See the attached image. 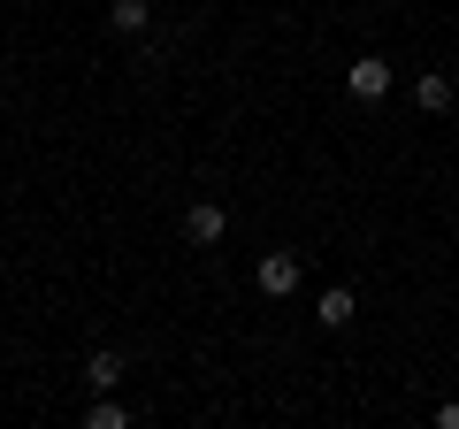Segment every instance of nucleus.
<instances>
[{
	"instance_id": "423d86ee",
	"label": "nucleus",
	"mask_w": 459,
	"mask_h": 429,
	"mask_svg": "<svg viewBox=\"0 0 459 429\" xmlns=\"http://www.w3.org/2000/svg\"><path fill=\"white\" fill-rule=\"evenodd\" d=\"M352 322V292H322V330H344Z\"/></svg>"
},
{
	"instance_id": "f257e3e1",
	"label": "nucleus",
	"mask_w": 459,
	"mask_h": 429,
	"mask_svg": "<svg viewBox=\"0 0 459 429\" xmlns=\"http://www.w3.org/2000/svg\"><path fill=\"white\" fill-rule=\"evenodd\" d=\"M344 92H352V100H383V92H391V69H383V54H360V62L344 69Z\"/></svg>"
},
{
	"instance_id": "0eeeda50",
	"label": "nucleus",
	"mask_w": 459,
	"mask_h": 429,
	"mask_svg": "<svg viewBox=\"0 0 459 429\" xmlns=\"http://www.w3.org/2000/svg\"><path fill=\"white\" fill-rule=\"evenodd\" d=\"M108 23H115V31H146V0H115Z\"/></svg>"
},
{
	"instance_id": "39448f33",
	"label": "nucleus",
	"mask_w": 459,
	"mask_h": 429,
	"mask_svg": "<svg viewBox=\"0 0 459 429\" xmlns=\"http://www.w3.org/2000/svg\"><path fill=\"white\" fill-rule=\"evenodd\" d=\"M413 100H421L429 116H444V108H452V77H444V69H429V77L413 84Z\"/></svg>"
},
{
	"instance_id": "1a4fd4ad",
	"label": "nucleus",
	"mask_w": 459,
	"mask_h": 429,
	"mask_svg": "<svg viewBox=\"0 0 459 429\" xmlns=\"http://www.w3.org/2000/svg\"><path fill=\"white\" fill-rule=\"evenodd\" d=\"M437 422H444V429H459V398H444V407H437Z\"/></svg>"
},
{
	"instance_id": "6e6552de",
	"label": "nucleus",
	"mask_w": 459,
	"mask_h": 429,
	"mask_svg": "<svg viewBox=\"0 0 459 429\" xmlns=\"http://www.w3.org/2000/svg\"><path fill=\"white\" fill-rule=\"evenodd\" d=\"M84 422H92V429H123V422H131V414L115 407V398H100V407H92V414H84Z\"/></svg>"
},
{
	"instance_id": "f03ea898",
	"label": "nucleus",
	"mask_w": 459,
	"mask_h": 429,
	"mask_svg": "<svg viewBox=\"0 0 459 429\" xmlns=\"http://www.w3.org/2000/svg\"><path fill=\"white\" fill-rule=\"evenodd\" d=\"M299 292V253H261V299H291Z\"/></svg>"
},
{
	"instance_id": "7ed1b4c3",
	"label": "nucleus",
	"mask_w": 459,
	"mask_h": 429,
	"mask_svg": "<svg viewBox=\"0 0 459 429\" xmlns=\"http://www.w3.org/2000/svg\"><path fill=\"white\" fill-rule=\"evenodd\" d=\"M222 231H230V214L214 207V199H192V207H184V238H192V246H214Z\"/></svg>"
},
{
	"instance_id": "20e7f679",
	"label": "nucleus",
	"mask_w": 459,
	"mask_h": 429,
	"mask_svg": "<svg viewBox=\"0 0 459 429\" xmlns=\"http://www.w3.org/2000/svg\"><path fill=\"white\" fill-rule=\"evenodd\" d=\"M123 368H131L123 353H115V346H100L92 361H84V383H92V391H115V383H123Z\"/></svg>"
}]
</instances>
